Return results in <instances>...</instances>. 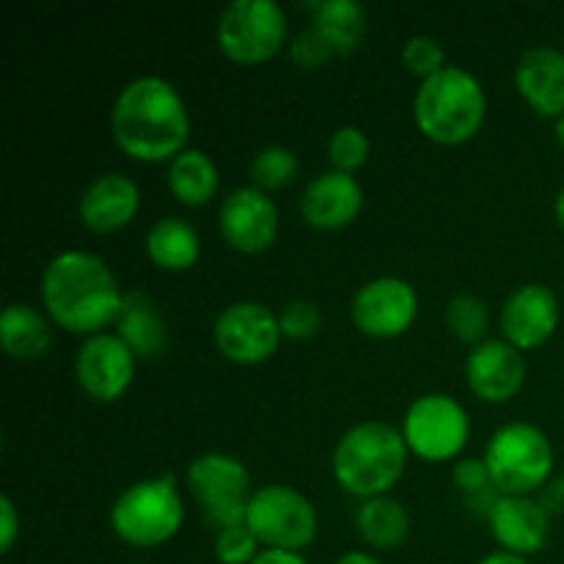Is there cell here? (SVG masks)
<instances>
[{"label": "cell", "instance_id": "4dcf8cb0", "mask_svg": "<svg viewBox=\"0 0 564 564\" xmlns=\"http://www.w3.org/2000/svg\"><path fill=\"white\" fill-rule=\"evenodd\" d=\"M279 325L284 339L292 341H306L314 339L323 328V312L314 301H306V297H295V301L284 303L279 308Z\"/></svg>", "mask_w": 564, "mask_h": 564}, {"label": "cell", "instance_id": "cb8c5ba5", "mask_svg": "<svg viewBox=\"0 0 564 564\" xmlns=\"http://www.w3.org/2000/svg\"><path fill=\"white\" fill-rule=\"evenodd\" d=\"M169 193L185 207H204L220 191V169L204 149H182L165 169Z\"/></svg>", "mask_w": 564, "mask_h": 564}, {"label": "cell", "instance_id": "74e56055", "mask_svg": "<svg viewBox=\"0 0 564 564\" xmlns=\"http://www.w3.org/2000/svg\"><path fill=\"white\" fill-rule=\"evenodd\" d=\"M334 564H383V562H380L375 554H369V551H347V554H341Z\"/></svg>", "mask_w": 564, "mask_h": 564}, {"label": "cell", "instance_id": "9a60e30c", "mask_svg": "<svg viewBox=\"0 0 564 564\" xmlns=\"http://www.w3.org/2000/svg\"><path fill=\"white\" fill-rule=\"evenodd\" d=\"M560 319L562 308L556 292L549 284L529 281V284L516 286L507 295V301L501 303V339H507L521 352L538 350L556 334Z\"/></svg>", "mask_w": 564, "mask_h": 564}, {"label": "cell", "instance_id": "7402d4cb", "mask_svg": "<svg viewBox=\"0 0 564 564\" xmlns=\"http://www.w3.org/2000/svg\"><path fill=\"white\" fill-rule=\"evenodd\" d=\"M147 259L165 273H185L202 257V237L196 226L176 215H163L154 220L143 237Z\"/></svg>", "mask_w": 564, "mask_h": 564}, {"label": "cell", "instance_id": "d4e9b609", "mask_svg": "<svg viewBox=\"0 0 564 564\" xmlns=\"http://www.w3.org/2000/svg\"><path fill=\"white\" fill-rule=\"evenodd\" d=\"M356 529L372 551H397L411 534V512L394 496H378L358 505Z\"/></svg>", "mask_w": 564, "mask_h": 564}, {"label": "cell", "instance_id": "603a6c76", "mask_svg": "<svg viewBox=\"0 0 564 564\" xmlns=\"http://www.w3.org/2000/svg\"><path fill=\"white\" fill-rule=\"evenodd\" d=\"M53 319L31 303H9L0 314V347L14 361H36L50 350Z\"/></svg>", "mask_w": 564, "mask_h": 564}, {"label": "cell", "instance_id": "44dd1931", "mask_svg": "<svg viewBox=\"0 0 564 564\" xmlns=\"http://www.w3.org/2000/svg\"><path fill=\"white\" fill-rule=\"evenodd\" d=\"M113 334L135 352V358H154L169 347V325L154 297L143 290L124 292Z\"/></svg>", "mask_w": 564, "mask_h": 564}, {"label": "cell", "instance_id": "d590c367", "mask_svg": "<svg viewBox=\"0 0 564 564\" xmlns=\"http://www.w3.org/2000/svg\"><path fill=\"white\" fill-rule=\"evenodd\" d=\"M251 564H308V562H306V556L297 554V551L262 549V554H259Z\"/></svg>", "mask_w": 564, "mask_h": 564}, {"label": "cell", "instance_id": "30bf717a", "mask_svg": "<svg viewBox=\"0 0 564 564\" xmlns=\"http://www.w3.org/2000/svg\"><path fill=\"white\" fill-rule=\"evenodd\" d=\"M400 433L408 452L424 463L460 460L468 438H471V419L460 400L444 391L422 394L408 405L402 416Z\"/></svg>", "mask_w": 564, "mask_h": 564}, {"label": "cell", "instance_id": "ac0fdd59", "mask_svg": "<svg viewBox=\"0 0 564 564\" xmlns=\"http://www.w3.org/2000/svg\"><path fill=\"white\" fill-rule=\"evenodd\" d=\"M141 209V187L121 171L94 176L77 198V218L94 235H113L130 226Z\"/></svg>", "mask_w": 564, "mask_h": 564}, {"label": "cell", "instance_id": "8fae6325", "mask_svg": "<svg viewBox=\"0 0 564 564\" xmlns=\"http://www.w3.org/2000/svg\"><path fill=\"white\" fill-rule=\"evenodd\" d=\"M281 339L279 312L259 301H235L213 323V345L226 361L257 367L275 356Z\"/></svg>", "mask_w": 564, "mask_h": 564}, {"label": "cell", "instance_id": "83f0119b", "mask_svg": "<svg viewBox=\"0 0 564 564\" xmlns=\"http://www.w3.org/2000/svg\"><path fill=\"white\" fill-rule=\"evenodd\" d=\"M446 328L455 336L457 341H466V345L477 347L479 341L488 339V325H490V312L488 303L477 295H468V292H460V295L452 297L446 303Z\"/></svg>", "mask_w": 564, "mask_h": 564}, {"label": "cell", "instance_id": "ffe728a7", "mask_svg": "<svg viewBox=\"0 0 564 564\" xmlns=\"http://www.w3.org/2000/svg\"><path fill=\"white\" fill-rule=\"evenodd\" d=\"M516 88L534 113L560 119L564 113V50L554 44L523 50L516 64Z\"/></svg>", "mask_w": 564, "mask_h": 564}, {"label": "cell", "instance_id": "e575fe53", "mask_svg": "<svg viewBox=\"0 0 564 564\" xmlns=\"http://www.w3.org/2000/svg\"><path fill=\"white\" fill-rule=\"evenodd\" d=\"M22 534L20 510L11 496H0V554H9Z\"/></svg>", "mask_w": 564, "mask_h": 564}, {"label": "cell", "instance_id": "4fadbf2b", "mask_svg": "<svg viewBox=\"0 0 564 564\" xmlns=\"http://www.w3.org/2000/svg\"><path fill=\"white\" fill-rule=\"evenodd\" d=\"M135 352L116 334H94L80 341L75 352V380L94 402H116L135 380Z\"/></svg>", "mask_w": 564, "mask_h": 564}, {"label": "cell", "instance_id": "2e32d148", "mask_svg": "<svg viewBox=\"0 0 564 564\" xmlns=\"http://www.w3.org/2000/svg\"><path fill=\"white\" fill-rule=\"evenodd\" d=\"M488 527L501 551L529 560L549 545L551 512L532 496H501L490 501Z\"/></svg>", "mask_w": 564, "mask_h": 564}, {"label": "cell", "instance_id": "1f68e13d", "mask_svg": "<svg viewBox=\"0 0 564 564\" xmlns=\"http://www.w3.org/2000/svg\"><path fill=\"white\" fill-rule=\"evenodd\" d=\"M215 560L220 564H251L262 554V543L257 540V534L240 523V527H229L215 532Z\"/></svg>", "mask_w": 564, "mask_h": 564}, {"label": "cell", "instance_id": "52a82bcc", "mask_svg": "<svg viewBox=\"0 0 564 564\" xmlns=\"http://www.w3.org/2000/svg\"><path fill=\"white\" fill-rule=\"evenodd\" d=\"M290 36V20L279 0H231L218 17L220 53L240 66L275 58Z\"/></svg>", "mask_w": 564, "mask_h": 564}, {"label": "cell", "instance_id": "3957f363", "mask_svg": "<svg viewBox=\"0 0 564 564\" xmlns=\"http://www.w3.org/2000/svg\"><path fill=\"white\" fill-rule=\"evenodd\" d=\"M405 438L389 422L367 419L339 435L330 455L336 485L358 501L391 496L408 468Z\"/></svg>", "mask_w": 564, "mask_h": 564}, {"label": "cell", "instance_id": "277c9868", "mask_svg": "<svg viewBox=\"0 0 564 564\" xmlns=\"http://www.w3.org/2000/svg\"><path fill=\"white\" fill-rule=\"evenodd\" d=\"M488 116L482 80L463 66H444L438 75L419 83L413 94V121L427 141L460 147L471 141Z\"/></svg>", "mask_w": 564, "mask_h": 564}, {"label": "cell", "instance_id": "ab89813d", "mask_svg": "<svg viewBox=\"0 0 564 564\" xmlns=\"http://www.w3.org/2000/svg\"><path fill=\"white\" fill-rule=\"evenodd\" d=\"M554 218H556V224H560V229L564 231V187L556 193V198H554Z\"/></svg>", "mask_w": 564, "mask_h": 564}, {"label": "cell", "instance_id": "5bb4252c", "mask_svg": "<svg viewBox=\"0 0 564 564\" xmlns=\"http://www.w3.org/2000/svg\"><path fill=\"white\" fill-rule=\"evenodd\" d=\"M279 207L270 193L253 185H240L224 196L218 207V231L237 253H262L279 237Z\"/></svg>", "mask_w": 564, "mask_h": 564}, {"label": "cell", "instance_id": "d6986e66", "mask_svg": "<svg viewBox=\"0 0 564 564\" xmlns=\"http://www.w3.org/2000/svg\"><path fill=\"white\" fill-rule=\"evenodd\" d=\"M364 207V187L356 174L323 171L301 193V215L312 229L339 231L358 218Z\"/></svg>", "mask_w": 564, "mask_h": 564}, {"label": "cell", "instance_id": "4316f807", "mask_svg": "<svg viewBox=\"0 0 564 564\" xmlns=\"http://www.w3.org/2000/svg\"><path fill=\"white\" fill-rule=\"evenodd\" d=\"M301 171V163H297V154L292 152L284 143H268V147L259 149L251 160V185L259 187L264 193L284 191L286 185H292Z\"/></svg>", "mask_w": 564, "mask_h": 564}, {"label": "cell", "instance_id": "8d00e7d4", "mask_svg": "<svg viewBox=\"0 0 564 564\" xmlns=\"http://www.w3.org/2000/svg\"><path fill=\"white\" fill-rule=\"evenodd\" d=\"M549 485L551 488L545 490L543 507L551 512V516H554V512L564 510V477L556 479V482H549Z\"/></svg>", "mask_w": 564, "mask_h": 564}, {"label": "cell", "instance_id": "f1b7e54d", "mask_svg": "<svg viewBox=\"0 0 564 564\" xmlns=\"http://www.w3.org/2000/svg\"><path fill=\"white\" fill-rule=\"evenodd\" d=\"M369 152H372V143L358 124L336 127L328 138V147H325L330 169L345 171V174H356L369 160Z\"/></svg>", "mask_w": 564, "mask_h": 564}, {"label": "cell", "instance_id": "b9f144b4", "mask_svg": "<svg viewBox=\"0 0 564 564\" xmlns=\"http://www.w3.org/2000/svg\"><path fill=\"white\" fill-rule=\"evenodd\" d=\"M132 564H143V562H132Z\"/></svg>", "mask_w": 564, "mask_h": 564}, {"label": "cell", "instance_id": "e0dca14e", "mask_svg": "<svg viewBox=\"0 0 564 564\" xmlns=\"http://www.w3.org/2000/svg\"><path fill=\"white\" fill-rule=\"evenodd\" d=\"M527 356L507 339H485L466 356V383L477 400L505 405L527 383Z\"/></svg>", "mask_w": 564, "mask_h": 564}, {"label": "cell", "instance_id": "7c38bea8", "mask_svg": "<svg viewBox=\"0 0 564 564\" xmlns=\"http://www.w3.org/2000/svg\"><path fill=\"white\" fill-rule=\"evenodd\" d=\"M419 317V292L400 275L364 281L350 301V319L369 339H397Z\"/></svg>", "mask_w": 564, "mask_h": 564}, {"label": "cell", "instance_id": "d6a6232c", "mask_svg": "<svg viewBox=\"0 0 564 564\" xmlns=\"http://www.w3.org/2000/svg\"><path fill=\"white\" fill-rule=\"evenodd\" d=\"M330 55H336L330 50V44L325 42L323 33L317 28H303L295 39L290 42V58L295 61L301 69H319L323 64H328Z\"/></svg>", "mask_w": 564, "mask_h": 564}, {"label": "cell", "instance_id": "7a4b0ae2", "mask_svg": "<svg viewBox=\"0 0 564 564\" xmlns=\"http://www.w3.org/2000/svg\"><path fill=\"white\" fill-rule=\"evenodd\" d=\"M110 135L138 163H171L191 138L185 97L160 75H138L110 105Z\"/></svg>", "mask_w": 564, "mask_h": 564}, {"label": "cell", "instance_id": "f546056e", "mask_svg": "<svg viewBox=\"0 0 564 564\" xmlns=\"http://www.w3.org/2000/svg\"><path fill=\"white\" fill-rule=\"evenodd\" d=\"M400 58L402 66L419 80H427V77L438 75L444 66H449L444 44H441V39L430 36V33H416V36L405 39Z\"/></svg>", "mask_w": 564, "mask_h": 564}, {"label": "cell", "instance_id": "8992f818", "mask_svg": "<svg viewBox=\"0 0 564 564\" xmlns=\"http://www.w3.org/2000/svg\"><path fill=\"white\" fill-rule=\"evenodd\" d=\"M494 490L501 496H532L551 482L554 444L529 422H507L488 438L482 455Z\"/></svg>", "mask_w": 564, "mask_h": 564}, {"label": "cell", "instance_id": "5b68a950", "mask_svg": "<svg viewBox=\"0 0 564 564\" xmlns=\"http://www.w3.org/2000/svg\"><path fill=\"white\" fill-rule=\"evenodd\" d=\"M110 529L132 549H158L174 540L185 523V499L171 474L127 485L110 505Z\"/></svg>", "mask_w": 564, "mask_h": 564}, {"label": "cell", "instance_id": "ba28073f", "mask_svg": "<svg viewBox=\"0 0 564 564\" xmlns=\"http://www.w3.org/2000/svg\"><path fill=\"white\" fill-rule=\"evenodd\" d=\"M246 527L257 534L262 549L297 551L317 540L319 516L308 496L292 485L270 482L251 494L246 512Z\"/></svg>", "mask_w": 564, "mask_h": 564}, {"label": "cell", "instance_id": "484cf974", "mask_svg": "<svg viewBox=\"0 0 564 564\" xmlns=\"http://www.w3.org/2000/svg\"><path fill=\"white\" fill-rule=\"evenodd\" d=\"M312 25L323 33L336 55H347L361 47L367 36V9L358 0H317L308 3Z\"/></svg>", "mask_w": 564, "mask_h": 564}, {"label": "cell", "instance_id": "f35d334b", "mask_svg": "<svg viewBox=\"0 0 564 564\" xmlns=\"http://www.w3.org/2000/svg\"><path fill=\"white\" fill-rule=\"evenodd\" d=\"M477 564H532L529 560H523V556H516V554H507V551H494V554L482 556Z\"/></svg>", "mask_w": 564, "mask_h": 564}, {"label": "cell", "instance_id": "9c48e42d", "mask_svg": "<svg viewBox=\"0 0 564 564\" xmlns=\"http://www.w3.org/2000/svg\"><path fill=\"white\" fill-rule=\"evenodd\" d=\"M185 488L202 507L215 532L246 523L251 501V471L246 463L226 452H204L193 457L185 471Z\"/></svg>", "mask_w": 564, "mask_h": 564}, {"label": "cell", "instance_id": "836d02e7", "mask_svg": "<svg viewBox=\"0 0 564 564\" xmlns=\"http://www.w3.org/2000/svg\"><path fill=\"white\" fill-rule=\"evenodd\" d=\"M452 482H455V488L460 490L463 496H471V499L485 496V490L494 488L488 466H485L482 457H460V460H455V468H452Z\"/></svg>", "mask_w": 564, "mask_h": 564}, {"label": "cell", "instance_id": "6da1fadb", "mask_svg": "<svg viewBox=\"0 0 564 564\" xmlns=\"http://www.w3.org/2000/svg\"><path fill=\"white\" fill-rule=\"evenodd\" d=\"M39 297L53 325L83 339L116 325L124 303L113 268L83 248H66L44 264Z\"/></svg>", "mask_w": 564, "mask_h": 564}, {"label": "cell", "instance_id": "60d3db41", "mask_svg": "<svg viewBox=\"0 0 564 564\" xmlns=\"http://www.w3.org/2000/svg\"><path fill=\"white\" fill-rule=\"evenodd\" d=\"M554 138H556V143L564 149V113L554 121Z\"/></svg>", "mask_w": 564, "mask_h": 564}]
</instances>
